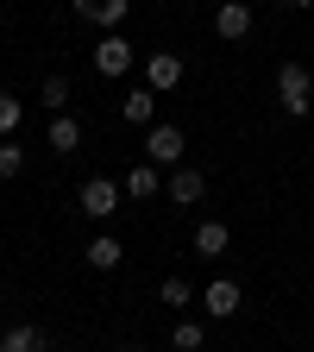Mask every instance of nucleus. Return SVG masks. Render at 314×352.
<instances>
[{
  "label": "nucleus",
  "mask_w": 314,
  "mask_h": 352,
  "mask_svg": "<svg viewBox=\"0 0 314 352\" xmlns=\"http://www.w3.org/2000/svg\"><path fill=\"white\" fill-rule=\"evenodd\" d=\"M277 107H283L289 120L314 113V76H308L302 63H283V69H277Z\"/></svg>",
  "instance_id": "nucleus-1"
},
{
  "label": "nucleus",
  "mask_w": 314,
  "mask_h": 352,
  "mask_svg": "<svg viewBox=\"0 0 314 352\" xmlns=\"http://www.w3.org/2000/svg\"><path fill=\"white\" fill-rule=\"evenodd\" d=\"M183 151H189V139H183V126H170V120H157V126L145 132V164H151V170H176V164H183Z\"/></svg>",
  "instance_id": "nucleus-2"
},
{
  "label": "nucleus",
  "mask_w": 314,
  "mask_h": 352,
  "mask_svg": "<svg viewBox=\"0 0 314 352\" xmlns=\"http://www.w3.org/2000/svg\"><path fill=\"white\" fill-rule=\"evenodd\" d=\"M76 201H82V214H88V220H113V208L126 201V183H113V176H88Z\"/></svg>",
  "instance_id": "nucleus-3"
},
{
  "label": "nucleus",
  "mask_w": 314,
  "mask_h": 352,
  "mask_svg": "<svg viewBox=\"0 0 314 352\" xmlns=\"http://www.w3.org/2000/svg\"><path fill=\"white\" fill-rule=\"evenodd\" d=\"M183 76H189V69H183V57H176V51H151V57H145V88H151V95H170Z\"/></svg>",
  "instance_id": "nucleus-4"
},
{
  "label": "nucleus",
  "mask_w": 314,
  "mask_h": 352,
  "mask_svg": "<svg viewBox=\"0 0 314 352\" xmlns=\"http://www.w3.org/2000/svg\"><path fill=\"white\" fill-rule=\"evenodd\" d=\"M239 302H245V296H239V283H233V277H214V283L201 289L208 321H233V315H239Z\"/></svg>",
  "instance_id": "nucleus-5"
},
{
  "label": "nucleus",
  "mask_w": 314,
  "mask_h": 352,
  "mask_svg": "<svg viewBox=\"0 0 314 352\" xmlns=\"http://www.w3.org/2000/svg\"><path fill=\"white\" fill-rule=\"evenodd\" d=\"M95 69H101V76H107V82H113V76H126V69H132V44H126V38H120V32H107V38H101V44H95Z\"/></svg>",
  "instance_id": "nucleus-6"
},
{
  "label": "nucleus",
  "mask_w": 314,
  "mask_h": 352,
  "mask_svg": "<svg viewBox=\"0 0 314 352\" xmlns=\"http://www.w3.org/2000/svg\"><path fill=\"white\" fill-rule=\"evenodd\" d=\"M201 189H208V176H201V170H189V164H176V170H170V183H164V195H170L176 208H195V201H201Z\"/></svg>",
  "instance_id": "nucleus-7"
},
{
  "label": "nucleus",
  "mask_w": 314,
  "mask_h": 352,
  "mask_svg": "<svg viewBox=\"0 0 314 352\" xmlns=\"http://www.w3.org/2000/svg\"><path fill=\"white\" fill-rule=\"evenodd\" d=\"M214 32L227 38V44H239L251 32V7H245V0H220V7H214Z\"/></svg>",
  "instance_id": "nucleus-8"
},
{
  "label": "nucleus",
  "mask_w": 314,
  "mask_h": 352,
  "mask_svg": "<svg viewBox=\"0 0 314 352\" xmlns=\"http://www.w3.org/2000/svg\"><path fill=\"white\" fill-rule=\"evenodd\" d=\"M126 7H132V0H76V13H82L88 25H101V32H120Z\"/></svg>",
  "instance_id": "nucleus-9"
},
{
  "label": "nucleus",
  "mask_w": 314,
  "mask_h": 352,
  "mask_svg": "<svg viewBox=\"0 0 314 352\" xmlns=\"http://www.w3.org/2000/svg\"><path fill=\"white\" fill-rule=\"evenodd\" d=\"M44 139H51V151H82V120L76 113H51V132H44Z\"/></svg>",
  "instance_id": "nucleus-10"
},
{
  "label": "nucleus",
  "mask_w": 314,
  "mask_h": 352,
  "mask_svg": "<svg viewBox=\"0 0 314 352\" xmlns=\"http://www.w3.org/2000/svg\"><path fill=\"white\" fill-rule=\"evenodd\" d=\"M0 352H51V340H44V327L19 321V327H7V333H0Z\"/></svg>",
  "instance_id": "nucleus-11"
},
{
  "label": "nucleus",
  "mask_w": 314,
  "mask_h": 352,
  "mask_svg": "<svg viewBox=\"0 0 314 352\" xmlns=\"http://www.w3.org/2000/svg\"><path fill=\"white\" fill-rule=\"evenodd\" d=\"M120 113H126L132 126H157V95H151V88H126Z\"/></svg>",
  "instance_id": "nucleus-12"
},
{
  "label": "nucleus",
  "mask_w": 314,
  "mask_h": 352,
  "mask_svg": "<svg viewBox=\"0 0 314 352\" xmlns=\"http://www.w3.org/2000/svg\"><path fill=\"white\" fill-rule=\"evenodd\" d=\"M82 258L95 264V271H120V258H126V252H120V239H113V233H95V239H88V252H82Z\"/></svg>",
  "instance_id": "nucleus-13"
},
{
  "label": "nucleus",
  "mask_w": 314,
  "mask_h": 352,
  "mask_svg": "<svg viewBox=\"0 0 314 352\" xmlns=\"http://www.w3.org/2000/svg\"><path fill=\"white\" fill-rule=\"evenodd\" d=\"M227 245H233V233L220 227V220H201V227H195V252H201V258H220Z\"/></svg>",
  "instance_id": "nucleus-14"
},
{
  "label": "nucleus",
  "mask_w": 314,
  "mask_h": 352,
  "mask_svg": "<svg viewBox=\"0 0 314 352\" xmlns=\"http://www.w3.org/2000/svg\"><path fill=\"white\" fill-rule=\"evenodd\" d=\"M157 189H164V176H157L151 164H139V170H132V176H126V195H132V201H151Z\"/></svg>",
  "instance_id": "nucleus-15"
},
{
  "label": "nucleus",
  "mask_w": 314,
  "mask_h": 352,
  "mask_svg": "<svg viewBox=\"0 0 314 352\" xmlns=\"http://www.w3.org/2000/svg\"><path fill=\"white\" fill-rule=\"evenodd\" d=\"M170 346H176V352H201V346H208V333H201V321H176V333H170Z\"/></svg>",
  "instance_id": "nucleus-16"
},
{
  "label": "nucleus",
  "mask_w": 314,
  "mask_h": 352,
  "mask_svg": "<svg viewBox=\"0 0 314 352\" xmlns=\"http://www.w3.org/2000/svg\"><path fill=\"white\" fill-rule=\"evenodd\" d=\"M19 120H25V101L0 95V139H19Z\"/></svg>",
  "instance_id": "nucleus-17"
},
{
  "label": "nucleus",
  "mask_w": 314,
  "mask_h": 352,
  "mask_svg": "<svg viewBox=\"0 0 314 352\" xmlns=\"http://www.w3.org/2000/svg\"><path fill=\"white\" fill-rule=\"evenodd\" d=\"M44 107H51V113H69V76H44Z\"/></svg>",
  "instance_id": "nucleus-18"
},
{
  "label": "nucleus",
  "mask_w": 314,
  "mask_h": 352,
  "mask_svg": "<svg viewBox=\"0 0 314 352\" xmlns=\"http://www.w3.org/2000/svg\"><path fill=\"white\" fill-rule=\"evenodd\" d=\"M25 170V151H19V139H0V183L7 176H19Z\"/></svg>",
  "instance_id": "nucleus-19"
},
{
  "label": "nucleus",
  "mask_w": 314,
  "mask_h": 352,
  "mask_svg": "<svg viewBox=\"0 0 314 352\" xmlns=\"http://www.w3.org/2000/svg\"><path fill=\"white\" fill-rule=\"evenodd\" d=\"M157 302H164V308H183V302H195V289H189L183 277H164V289H157Z\"/></svg>",
  "instance_id": "nucleus-20"
},
{
  "label": "nucleus",
  "mask_w": 314,
  "mask_h": 352,
  "mask_svg": "<svg viewBox=\"0 0 314 352\" xmlns=\"http://www.w3.org/2000/svg\"><path fill=\"white\" fill-rule=\"evenodd\" d=\"M289 7H314V0H289Z\"/></svg>",
  "instance_id": "nucleus-21"
},
{
  "label": "nucleus",
  "mask_w": 314,
  "mask_h": 352,
  "mask_svg": "<svg viewBox=\"0 0 314 352\" xmlns=\"http://www.w3.org/2000/svg\"><path fill=\"white\" fill-rule=\"evenodd\" d=\"M120 352H145V346H120Z\"/></svg>",
  "instance_id": "nucleus-22"
},
{
  "label": "nucleus",
  "mask_w": 314,
  "mask_h": 352,
  "mask_svg": "<svg viewBox=\"0 0 314 352\" xmlns=\"http://www.w3.org/2000/svg\"><path fill=\"white\" fill-rule=\"evenodd\" d=\"M0 308H7V296H0Z\"/></svg>",
  "instance_id": "nucleus-23"
}]
</instances>
